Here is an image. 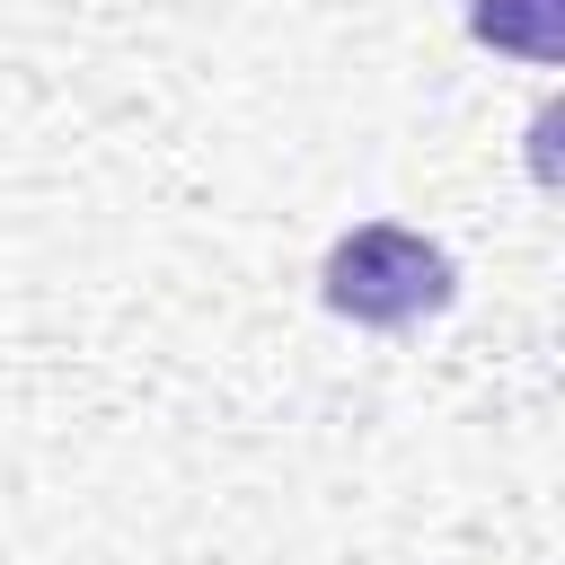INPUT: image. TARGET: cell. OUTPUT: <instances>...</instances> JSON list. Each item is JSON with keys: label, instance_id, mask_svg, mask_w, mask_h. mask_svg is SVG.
Segmentation results:
<instances>
[{"label": "cell", "instance_id": "6da1fadb", "mask_svg": "<svg viewBox=\"0 0 565 565\" xmlns=\"http://www.w3.org/2000/svg\"><path fill=\"white\" fill-rule=\"evenodd\" d=\"M327 309L353 318V327H415L433 309H450L459 274L450 256L424 238V230H397V221H362L327 247V274H318Z\"/></svg>", "mask_w": 565, "mask_h": 565}, {"label": "cell", "instance_id": "7a4b0ae2", "mask_svg": "<svg viewBox=\"0 0 565 565\" xmlns=\"http://www.w3.org/2000/svg\"><path fill=\"white\" fill-rule=\"evenodd\" d=\"M477 35L530 62H556V0H477Z\"/></svg>", "mask_w": 565, "mask_h": 565}]
</instances>
